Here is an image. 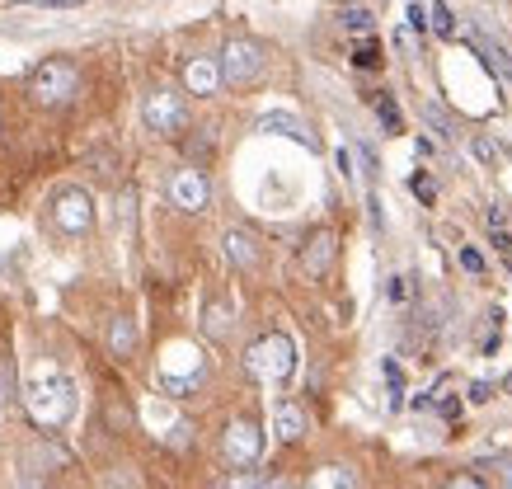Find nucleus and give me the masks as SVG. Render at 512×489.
Returning a JSON list of instances; mask_svg holds the SVG:
<instances>
[{
  "label": "nucleus",
  "mask_w": 512,
  "mask_h": 489,
  "mask_svg": "<svg viewBox=\"0 0 512 489\" xmlns=\"http://www.w3.org/2000/svg\"><path fill=\"white\" fill-rule=\"evenodd\" d=\"M306 273H325L329 269V259H334V236L329 231H320V236H311V245H306Z\"/></svg>",
  "instance_id": "13"
},
{
  "label": "nucleus",
  "mask_w": 512,
  "mask_h": 489,
  "mask_svg": "<svg viewBox=\"0 0 512 489\" xmlns=\"http://www.w3.org/2000/svg\"><path fill=\"white\" fill-rule=\"evenodd\" d=\"M226 259L240 264V269H249V264H254V240H249L245 231H226Z\"/></svg>",
  "instance_id": "15"
},
{
  "label": "nucleus",
  "mask_w": 512,
  "mask_h": 489,
  "mask_svg": "<svg viewBox=\"0 0 512 489\" xmlns=\"http://www.w3.org/2000/svg\"><path fill=\"white\" fill-rule=\"evenodd\" d=\"M226 330H231V325H226V311H221V306H212V311H207V334H217V339H221Z\"/></svg>",
  "instance_id": "24"
},
{
  "label": "nucleus",
  "mask_w": 512,
  "mask_h": 489,
  "mask_svg": "<svg viewBox=\"0 0 512 489\" xmlns=\"http://www.w3.org/2000/svg\"><path fill=\"white\" fill-rule=\"evenodd\" d=\"M24 400H29V410L38 424L57 428L71 419V405H76V386L71 377H62L57 367H33L29 372V386H24Z\"/></svg>",
  "instance_id": "1"
},
{
  "label": "nucleus",
  "mask_w": 512,
  "mask_h": 489,
  "mask_svg": "<svg viewBox=\"0 0 512 489\" xmlns=\"http://www.w3.org/2000/svg\"><path fill=\"white\" fill-rule=\"evenodd\" d=\"M433 33H442V38H456V19H451V5H447V0H433Z\"/></svg>",
  "instance_id": "18"
},
{
  "label": "nucleus",
  "mask_w": 512,
  "mask_h": 489,
  "mask_svg": "<svg viewBox=\"0 0 512 489\" xmlns=\"http://www.w3.org/2000/svg\"><path fill=\"white\" fill-rule=\"evenodd\" d=\"M109 348H113V358H132V348H137V330H132V320H113L109 325Z\"/></svg>",
  "instance_id": "14"
},
{
  "label": "nucleus",
  "mask_w": 512,
  "mask_h": 489,
  "mask_svg": "<svg viewBox=\"0 0 512 489\" xmlns=\"http://www.w3.org/2000/svg\"><path fill=\"white\" fill-rule=\"evenodd\" d=\"M475 160H484V165H489V160H494V146L484 142V137H475Z\"/></svg>",
  "instance_id": "30"
},
{
  "label": "nucleus",
  "mask_w": 512,
  "mask_h": 489,
  "mask_svg": "<svg viewBox=\"0 0 512 489\" xmlns=\"http://www.w3.org/2000/svg\"><path fill=\"white\" fill-rule=\"evenodd\" d=\"M437 410L447 414V419H461V400H456V395H447V400H442V405H437Z\"/></svg>",
  "instance_id": "29"
},
{
  "label": "nucleus",
  "mask_w": 512,
  "mask_h": 489,
  "mask_svg": "<svg viewBox=\"0 0 512 489\" xmlns=\"http://www.w3.org/2000/svg\"><path fill=\"white\" fill-rule=\"evenodd\" d=\"M428 24H433V19L423 15V5H419V0H414V5H409V29H419V33H428Z\"/></svg>",
  "instance_id": "26"
},
{
  "label": "nucleus",
  "mask_w": 512,
  "mask_h": 489,
  "mask_svg": "<svg viewBox=\"0 0 512 489\" xmlns=\"http://www.w3.org/2000/svg\"><path fill=\"white\" fill-rule=\"evenodd\" d=\"M461 269H466V273H484V254L470 250V245H461Z\"/></svg>",
  "instance_id": "23"
},
{
  "label": "nucleus",
  "mask_w": 512,
  "mask_h": 489,
  "mask_svg": "<svg viewBox=\"0 0 512 489\" xmlns=\"http://www.w3.org/2000/svg\"><path fill=\"white\" fill-rule=\"evenodd\" d=\"M221 76H226V85H254V80L264 76V48L249 43V38L226 43V52H221Z\"/></svg>",
  "instance_id": "4"
},
{
  "label": "nucleus",
  "mask_w": 512,
  "mask_h": 489,
  "mask_svg": "<svg viewBox=\"0 0 512 489\" xmlns=\"http://www.w3.org/2000/svg\"><path fill=\"white\" fill-rule=\"evenodd\" d=\"M386 297H390V301H400V297H404V278H390V287H386Z\"/></svg>",
  "instance_id": "31"
},
{
  "label": "nucleus",
  "mask_w": 512,
  "mask_h": 489,
  "mask_svg": "<svg viewBox=\"0 0 512 489\" xmlns=\"http://www.w3.org/2000/svg\"><path fill=\"white\" fill-rule=\"evenodd\" d=\"M315 485H357V475L339 471V466H329L325 475H315Z\"/></svg>",
  "instance_id": "22"
},
{
  "label": "nucleus",
  "mask_w": 512,
  "mask_h": 489,
  "mask_svg": "<svg viewBox=\"0 0 512 489\" xmlns=\"http://www.w3.org/2000/svg\"><path fill=\"white\" fill-rule=\"evenodd\" d=\"M470 400H475V405L494 400V386H489V381H475V386H470Z\"/></svg>",
  "instance_id": "27"
},
{
  "label": "nucleus",
  "mask_w": 512,
  "mask_h": 489,
  "mask_svg": "<svg viewBox=\"0 0 512 489\" xmlns=\"http://www.w3.org/2000/svg\"><path fill=\"white\" fill-rule=\"evenodd\" d=\"M141 113H146V127L160 132V137H174V132H184L188 127V109L174 90H156V95L146 99V109Z\"/></svg>",
  "instance_id": "5"
},
{
  "label": "nucleus",
  "mask_w": 512,
  "mask_h": 489,
  "mask_svg": "<svg viewBox=\"0 0 512 489\" xmlns=\"http://www.w3.org/2000/svg\"><path fill=\"white\" fill-rule=\"evenodd\" d=\"M170 198L174 207H184V212H202L207 207V179L198 170H179L170 184Z\"/></svg>",
  "instance_id": "8"
},
{
  "label": "nucleus",
  "mask_w": 512,
  "mask_h": 489,
  "mask_svg": "<svg viewBox=\"0 0 512 489\" xmlns=\"http://www.w3.org/2000/svg\"><path fill=\"white\" fill-rule=\"evenodd\" d=\"M376 113H381V123H386V132H404V118H400V109H395V99H390V95L376 99Z\"/></svg>",
  "instance_id": "19"
},
{
  "label": "nucleus",
  "mask_w": 512,
  "mask_h": 489,
  "mask_svg": "<svg viewBox=\"0 0 512 489\" xmlns=\"http://www.w3.org/2000/svg\"><path fill=\"white\" fill-rule=\"evenodd\" d=\"M221 447H226V457H231L235 466H254L259 452H264V433H259V424H249V419H235V424L226 428Z\"/></svg>",
  "instance_id": "6"
},
{
  "label": "nucleus",
  "mask_w": 512,
  "mask_h": 489,
  "mask_svg": "<svg viewBox=\"0 0 512 489\" xmlns=\"http://www.w3.org/2000/svg\"><path fill=\"white\" fill-rule=\"evenodd\" d=\"M480 471H489L494 480H503V485H512V457H484Z\"/></svg>",
  "instance_id": "20"
},
{
  "label": "nucleus",
  "mask_w": 512,
  "mask_h": 489,
  "mask_svg": "<svg viewBox=\"0 0 512 489\" xmlns=\"http://www.w3.org/2000/svg\"><path fill=\"white\" fill-rule=\"evenodd\" d=\"M90 221H94L90 193H80V189H66L62 198H57V226H62V231H85Z\"/></svg>",
  "instance_id": "7"
},
{
  "label": "nucleus",
  "mask_w": 512,
  "mask_h": 489,
  "mask_svg": "<svg viewBox=\"0 0 512 489\" xmlns=\"http://www.w3.org/2000/svg\"><path fill=\"white\" fill-rule=\"evenodd\" d=\"M76 85H80V76L71 62H43L29 76V95H33V104L57 109V104H66V99L76 95Z\"/></svg>",
  "instance_id": "3"
},
{
  "label": "nucleus",
  "mask_w": 512,
  "mask_h": 489,
  "mask_svg": "<svg viewBox=\"0 0 512 489\" xmlns=\"http://www.w3.org/2000/svg\"><path fill=\"white\" fill-rule=\"evenodd\" d=\"M259 127H264V132H282V137H292V142L315 146V137L306 132V123H301V118H292V113H264V118H259Z\"/></svg>",
  "instance_id": "10"
},
{
  "label": "nucleus",
  "mask_w": 512,
  "mask_h": 489,
  "mask_svg": "<svg viewBox=\"0 0 512 489\" xmlns=\"http://www.w3.org/2000/svg\"><path fill=\"white\" fill-rule=\"evenodd\" d=\"M184 80H188V90H193V95H217V85L226 76H221V66L212 62V57H193L188 71H184Z\"/></svg>",
  "instance_id": "9"
},
{
  "label": "nucleus",
  "mask_w": 512,
  "mask_h": 489,
  "mask_svg": "<svg viewBox=\"0 0 512 489\" xmlns=\"http://www.w3.org/2000/svg\"><path fill=\"white\" fill-rule=\"evenodd\" d=\"M409 184H414V193H419L423 203H433V184H428V179H423V174H414V179H409Z\"/></svg>",
  "instance_id": "28"
},
{
  "label": "nucleus",
  "mask_w": 512,
  "mask_h": 489,
  "mask_svg": "<svg viewBox=\"0 0 512 489\" xmlns=\"http://www.w3.org/2000/svg\"><path fill=\"white\" fill-rule=\"evenodd\" d=\"M245 367H249V377L278 386V381H287L296 372V344L287 339V334H268V339H259V344H249Z\"/></svg>",
  "instance_id": "2"
},
{
  "label": "nucleus",
  "mask_w": 512,
  "mask_h": 489,
  "mask_svg": "<svg viewBox=\"0 0 512 489\" xmlns=\"http://www.w3.org/2000/svg\"><path fill=\"white\" fill-rule=\"evenodd\" d=\"M24 5H38V10H76L85 0H24Z\"/></svg>",
  "instance_id": "25"
},
{
  "label": "nucleus",
  "mask_w": 512,
  "mask_h": 489,
  "mask_svg": "<svg viewBox=\"0 0 512 489\" xmlns=\"http://www.w3.org/2000/svg\"><path fill=\"white\" fill-rule=\"evenodd\" d=\"M503 391H512V372H508V377H503Z\"/></svg>",
  "instance_id": "32"
},
{
  "label": "nucleus",
  "mask_w": 512,
  "mask_h": 489,
  "mask_svg": "<svg viewBox=\"0 0 512 489\" xmlns=\"http://www.w3.org/2000/svg\"><path fill=\"white\" fill-rule=\"evenodd\" d=\"M353 62L362 66V71H372V66H381V43H376V38H362V43L353 48Z\"/></svg>",
  "instance_id": "17"
},
{
  "label": "nucleus",
  "mask_w": 512,
  "mask_h": 489,
  "mask_svg": "<svg viewBox=\"0 0 512 489\" xmlns=\"http://www.w3.org/2000/svg\"><path fill=\"white\" fill-rule=\"evenodd\" d=\"M343 29H348V33H367V29H372V10H362L357 0H348V10H343Z\"/></svg>",
  "instance_id": "16"
},
{
  "label": "nucleus",
  "mask_w": 512,
  "mask_h": 489,
  "mask_svg": "<svg viewBox=\"0 0 512 489\" xmlns=\"http://www.w3.org/2000/svg\"><path fill=\"white\" fill-rule=\"evenodd\" d=\"M475 48H480V57L489 62V71H498V76L512 85V57H508V48H503V43H494L489 33H475Z\"/></svg>",
  "instance_id": "11"
},
{
  "label": "nucleus",
  "mask_w": 512,
  "mask_h": 489,
  "mask_svg": "<svg viewBox=\"0 0 512 489\" xmlns=\"http://www.w3.org/2000/svg\"><path fill=\"white\" fill-rule=\"evenodd\" d=\"M386 381H390V405H400V395H404V372L386 358Z\"/></svg>",
  "instance_id": "21"
},
{
  "label": "nucleus",
  "mask_w": 512,
  "mask_h": 489,
  "mask_svg": "<svg viewBox=\"0 0 512 489\" xmlns=\"http://www.w3.org/2000/svg\"><path fill=\"white\" fill-rule=\"evenodd\" d=\"M273 428H278L282 442H296L301 433H306V410H301V405H278V414H273Z\"/></svg>",
  "instance_id": "12"
}]
</instances>
